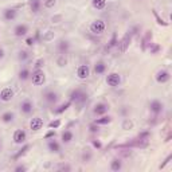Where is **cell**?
<instances>
[{"mask_svg": "<svg viewBox=\"0 0 172 172\" xmlns=\"http://www.w3.org/2000/svg\"><path fill=\"white\" fill-rule=\"evenodd\" d=\"M132 37H133V32L129 31V32H127V34L124 35V38H122L120 42H117V45H119V51L121 54L125 53L127 48L129 47V43H130V40H132Z\"/></svg>", "mask_w": 172, "mask_h": 172, "instance_id": "6da1fadb", "label": "cell"}, {"mask_svg": "<svg viewBox=\"0 0 172 172\" xmlns=\"http://www.w3.org/2000/svg\"><path fill=\"white\" fill-rule=\"evenodd\" d=\"M31 79H32V83L37 85V86H39V85L45 83L46 75H45V73H43V70H40V69H39V70H34Z\"/></svg>", "mask_w": 172, "mask_h": 172, "instance_id": "7a4b0ae2", "label": "cell"}, {"mask_svg": "<svg viewBox=\"0 0 172 172\" xmlns=\"http://www.w3.org/2000/svg\"><path fill=\"white\" fill-rule=\"evenodd\" d=\"M90 31L93 34H97V35H101L102 32L105 31V23L102 20H94L93 23L90 24Z\"/></svg>", "mask_w": 172, "mask_h": 172, "instance_id": "3957f363", "label": "cell"}, {"mask_svg": "<svg viewBox=\"0 0 172 172\" xmlns=\"http://www.w3.org/2000/svg\"><path fill=\"white\" fill-rule=\"evenodd\" d=\"M120 82H121V78H120V75L117 73H110L109 75L106 77V83L109 85V86H112V88L119 86Z\"/></svg>", "mask_w": 172, "mask_h": 172, "instance_id": "277c9868", "label": "cell"}, {"mask_svg": "<svg viewBox=\"0 0 172 172\" xmlns=\"http://www.w3.org/2000/svg\"><path fill=\"white\" fill-rule=\"evenodd\" d=\"M27 138V133L24 132L23 129H16L14 132V141L16 144H23Z\"/></svg>", "mask_w": 172, "mask_h": 172, "instance_id": "5b68a950", "label": "cell"}, {"mask_svg": "<svg viewBox=\"0 0 172 172\" xmlns=\"http://www.w3.org/2000/svg\"><path fill=\"white\" fill-rule=\"evenodd\" d=\"M90 74V69H89L88 65H81L78 69H77V77L79 79H86Z\"/></svg>", "mask_w": 172, "mask_h": 172, "instance_id": "8992f818", "label": "cell"}, {"mask_svg": "<svg viewBox=\"0 0 172 172\" xmlns=\"http://www.w3.org/2000/svg\"><path fill=\"white\" fill-rule=\"evenodd\" d=\"M12 97H14V90H12L11 88H4L3 90L0 91V100L4 102L11 101Z\"/></svg>", "mask_w": 172, "mask_h": 172, "instance_id": "52a82bcc", "label": "cell"}, {"mask_svg": "<svg viewBox=\"0 0 172 172\" xmlns=\"http://www.w3.org/2000/svg\"><path fill=\"white\" fill-rule=\"evenodd\" d=\"M163 108H164L163 102L157 101V100H153V101L149 104V109H151V112L155 113V114H159V113L163 112Z\"/></svg>", "mask_w": 172, "mask_h": 172, "instance_id": "ba28073f", "label": "cell"}, {"mask_svg": "<svg viewBox=\"0 0 172 172\" xmlns=\"http://www.w3.org/2000/svg\"><path fill=\"white\" fill-rule=\"evenodd\" d=\"M169 78H171V75H169V73L167 70H160L156 74V81L159 83H165V82L169 81Z\"/></svg>", "mask_w": 172, "mask_h": 172, "instance_id": "9c48e42d", "label": "cell"}, {"mask_svg": "<svg viewBox=\"0 0 172 172\" xmlns=\"http://www.w3.org/2000/svg\"><path fill=\"white\" fill-rule=\"evenodd\" d=\"M42 127H43V120L40 119V117H34V119L31 120V122H30V128H31L32 130H39V129H42Z\"/></svg>", "mask_w": 172, "mask_h": 172, "instance_id": "30bf717a", "label": "cell"}, {"mask_svg": "<svg viewBox=\"0 0 172 172\" xmlns=\"http://www.w3.org/2000/svg\"><path fill=\"white\" fill-rule=\"evenodd\" d=\"M14 32L16 37H24V35L28 32V26L27 24H18L16 27H15Z\"/></svg>", "mask_w": 172, "mask_h": 172, "instance_id": "8fae6325", "label": "cell"}, {"mask_svg": "<svg viewBox=\"0 0 172 172\" xmlns=\"http://www.w3.org/2000/svg\"><path fill=\"white\" fill-rule=\"evenodd\" d=\"M108 110H109V105L104 104V102H100V104H97L96 106H94V113H96V114H104Z\"/></svg>", "mask_w": 172, "mask_h": 172, "instance_id": "7c38bea8", "label": "cell"}, {"mask_svg": "<svg viewBox=\"0 0 172 172\" xmlns=\"http://www.w3.org/2000/svg\"><path fill=\"white\" fill-rule=\"evenodd\" d=\"M20 109H22V112L24 113V114H30V113L32 112V102L28 101V100L23 101L22 105H20Z\"/></svg>", "mask_w": 172, "mask_h": 172, "instance_id": "4fadbf2b", "label": "cell"}, {"mask_svg": "<svg viewBox=\"0 0 172 172\" xmlns=\"http://www.w3.org/2000/svg\"><path fill=\"white\" fill-rule=\"evenodd\" d=\"M151 40H152V32L147 31L145 32V37L143 38V42H141V48H143V51L147 50V46L151 43Z\"/></svg>", "mask_w": 172, "mask_h": 172, "instance_id": "5bb4252c", "label": "cell"}, {"mask_svg": "<svg viewBox=\"0 0 172 172\" xmlns=\"http://www.w3.org/2000/svg\"><path fill=\"white\" fill-rule=\"evenodd\" d=\"M45 100L48 102V104H54V102L58 101V94L55 91H47L45 94Z\"/></svg>", "mask_w": 172, "mask_h": 172, "instance_id": "9a60e30c", "label": "cell"}, {"mask_svg": "<svg viewBox=\"0 0 172 172\" xmlns=\"http://www.w3.org/2000/svg\"><path fill=\"white\" fill-rule=\"evenodd\" d=\"M83 93H85V91L82 90V89H75V90H73V91H71V94H70V101L71 102H77V101H78V98Z\"/></svg>", "mask_w": 172, "mask_h": 172, "instance_id": "2e32d148", "label": "cell"}, {"mask_svg": "<svg viewBox=\"0 0 172 172\" xmlns=\"http://www.w3.org/2000/svg\"><path fill=\"white\" fill-rule=\"evenodd\" d=\"M121 168H122V163L120 159H113V160L110 161V169H112V171H120Z\"/></svg>", "mask_w": 172, "mask_h": 172, "instance_id": "e0dca14e", "label": "cell"}, {"mask_svg": "<svg viewBox=\"0 0 172 172\" xmlns=\"http://www.w3.org/2000/svg\"><path fill=\"white\" fill-rule=\"evenodd\" d=\"M4 18H6L7 20H14L15 18H16V10L7 8L6 11H4Z\"/></svg>", "mask_w": 172, "mask_h": 172, "instance_id": "ac0fdd59", "label": "cell"}, {"mask_svg": "<svg viewBox=\"0 0 172 172\" xmlns=\"http://www.w3.org/2000/svg\"><path fill=\"white\" fill-rule=\"evenodd\" d=\"M48 149H50L51 152H54V153H58L61 151V147H59V144H58L55 140H50V141H48Z\"/></svg>", "mask_w": 172, "mask_h": 172, "instance_id": "d6986e66", "label": "cell"}, {"mask_svg": "<svg viewBox=\"0 0 172 172\" xmlns=\"http://www.w3.org/2000/svg\"><path fill=\"white\" fill-rule=\"evenodd\" d=\"M58 48H59V51L62 54H65V53H67V50L70 48V43H69L67 40H61L59 45H58Z\"/></svg>", "mask_w": 172, "mask_h": 172, "instance_id": "ffe728a7", "label": "cell"}, {"mask_svg": "<svg viewBox=\"0 0 172 172\" xmlns=\"http://www.w3.org/2000/svg\"><path fill=\"white\" fill-rule=\"evenodd\" d=\"M106 70V65L104 62H97L96 66H94V73L96 74H102Z\"/></svg>", "mask_w": 172, "mask_h": 172, "instance_id": "44dd1931", "label": "cell"}, {"mask_svg": "<svg viewBox=\"0 0 172 172\" xmlns=\"http://www.w3.org/2000/svg\"><path fill=\"white\" fill-rule=\"evenodd\" d=\"M91 4L97 10H104L106 6V0H91Z\"/></svg>", "mask_w": 172, "mask_h": 172, "instance_id": "7402d4cb", "label": "cell"}, {"mask_svg": "<svg viewBox=\"0 0 172 172\" xmlns=\"http://www.w3.org/2000/svg\"><path fill=\"white\" fill-rule=\"evenodd\" d=\"M30 7H31V11L34 14L39 12V8H40V0H31L30 1Z\"/></svg>", "mask_w": 172, "mask_h": 172, "instance_id": "603a6c76", "label": "cell"}, {"mask_svg": "<svg viewBox=\"0 0 172 172\" xmlns=\"http://www.w3.org/2000/svg\"><path fill=\"white\" fill-rule=\"evenodd\" d=\"M110 121H112V117L104 116V117H101V119H97L96 121H94V124H97V125H106V124H109Z\"/></svg>", "mask_w": 172, "mask_h": 172, "instance_id": "cb8c5ba5", "label": "cell"}, {"mask_svg": "<svg viewBox=\"0 0 172 172\" xmlns=\"http://www.w3.org/2000/svg\"><path fill=\"white\" fill-rule=\"evenodd\" d=\"M71 140H73V133L70 130H65L62 133V141L63 143H70Z\"/></svg>", "mask_w": 172, "mask_h": 172, "instance_id": "d4e9b609", "label": "cell"}, {"mask_svg": "<svg viewBox=\"0 0 172 172\" xmlns=\"http://www.w3.org/2000/svg\"><path fill=\"white\" fill-rule=\"evenodd\" d=\"M70 105H71V101H70V100H69L67 102H65V104H62L59 108H56V109L54 110V112H55V113H58V114H59V113H63L66 109H67V108H70Z\"/></svg>", "mask_w": 172, "mask_h": 172, "instance_id": "484cf974", "label": "cell"}, {"mask_svg": "<svg viewBox=\"0 0 172 172\" xmlns=\"http://www.w3.org/2000/svg\"><path fill=\"white\" fill-rule=\"evenodd\" d=\"M66 63H67V59H66L65 54H61V55L56 58V65L59 66V67H63V66H66Z\"/></svg>", "mask_w": 172, "mask_h": 172, "instance_id": "4316f807", "label": "cell"}, {"mask_svg": "<svg viewBox=\"0 0 172 172\" xmlns=\"http://www.w3.org/2000/svg\"><path fill=\"white\" fill-rule=\"evenodd\" d=\"M14 117H15V114L12 112H6L3 116H1V120H3L4 122H11L12 120H14Z\"/></svg>", "mask_w": 172, "mask_h": 172, "instance_id": "83f0119b", "label": "cell"}, {"mask_svg": "<svg viewBox=\"0 0 172 172\" xmlns=\"http://www.w3.org/2000/svg\"><path fill=\"white\" fill-rule=\"evenodd\" d=\"M148 46H149V51H151V54H157L159 51L161 50V47H160L159 45H156V43H152V42H151Z\"/></svg>", "mask_w": 172, "mask_h": 172, "instance_id": "f1b7e54d", "label": "cell"}, {"mask_svg": "<svg viewBox=\"0 0 172 172\" xmlns=\"http://www.w3.org/2000/svg\"><path fill=\"white\" fill-rule=\"evenodd\" d=\"M132 128H133V122L130 121L129 119H125L124 122H122V129H124V130H129V129H132Z\"/></svg>", "mask_w": 172, "mask_h": 172, "instance_id": "f546056e", "label": "cell"}, {"mask_svg": "<svg viewBox=\"0 0 172 172\" xmlns=\"http://www.w3.org/2000/svg\"><path fill=\"white\" fill-rule=\"evenodd\" d=\"M152 14H153V16L156 18V20H157V23H159V24H160V26H164V27H167V26H168V23H167V22H164V20L161 19L160 16H159V14L155 11V10H152Z\"/></svg>", "mask_w": 172, "mask_h": 172, "instance_id": "4dcf8cb0", "label": "cell"}, {"mask_svg": "<svg viewBox=\"0 0 172 172\" xmlns=\"http://www.w3.org/2000/svg\"><path fill=\"white\" fill-rule=\"evenodd\" d=\"M28 75H30V71H28V69H23V70H20V73H19V78L20 79H27L28 78Z\"/></svg>", "mask_w": 172, "mask_h": 172, "instance_id": "1f68e13d", "label": "cell"}, {"mask_svg": "<svg viewBox=\"0 0 172 172\" xmlns=\"http://www.w3.org/2000/svg\"><path fill=\"white\" fill-rule=\"evenodd\" d=\"M90 159H91V152L89 149H86L83 152V155H82V160H83L85 163H88V161H90Z\"/></svg>", "mask_w": 172, "mask_h": 172, "instance_id": "d6a6232c", "label": "cell"}, {"mask_svg": "<svg viewBox=\"0 0 172 172\" xmlns=\"http://www.w3.org/2000/svg\"><path fill=\"white\" fill-rule=\"evenodd\" d=\"M28 149H30V145H24V147H23V148H22V149H20V151H19V152H18V153H16V155H15V159H19V157H20V156H22V155H24V153H26V152H27V151H28Z\"/></svg>", "mask_w": 172, "mask_h": 172, "instance_id": "836d02e7", "label": "cell"}, {"mask_svg": "<svg viewBox=\"0 0 172 172\" xmlns=\"http://www.w3.org/2000/svg\"><path fill=\"white\" fill-rule=\"evenodd\" d=\"M61 127V121L59 120H54V121H51L50 124H48V128L50 129H56V128Z\"/></svg>", "mask_w": 172, "mask_h": 172, "instance_id": "e575fe53", "label": "cell"}, {"mask_svg": "<svg viewBox=\"0 0 172 172\" xmlns=\"http://www.w3.org/2000/svg\"><path fill=\"white\" fill-rule=\"evenodd\" d=\"M116 45H117V34L114 32V34H113V37H112V39H110V42H109V46H108V48L114 47Z\"/></svg>", "mask_w": 172, "mask_h": 172, "instance_id": "d590c367", "label": "cell"}, {"mask_svg": "<svg viewBox=\"0 0 172 172\" xmlns=\"http://www.w3.org/2000/svg\"><path fill=\"white\" fill-rule=\"evenodd\" d=\"M55 0H45V7L46 8H53L54 6H55Z\"/></svg>", "mask_w": 172, "mask_h": 172, "instance_id": "8d00e7d4", "label": "cell"}, {"mask_svg": "<svg viewBox=\"0 0 172 172\" xmlns=\"http://www.w3.org/2000/svg\"><path fill=\"white\" fill-rule=\"evenodd\" d=\"M43 63H45V61H43V59H38L37 62H35V65H34V70H39V69L43 66Z\"/></svg>", "mask_w": 172, "mask_h": 172, "instance_id": "74e56055", "label": "cell"}, {"mask_svg": "<svg viewBox=\"0 0 172 172\" xmlns=\"http://www.w3.org/2000/svg\"><path fill=\"white\" fill-rule=\"evenodd\" d=\"M28 58V53L27 51H20L19 53V59L20 61H24V59H27Z\"/></svg>", "mask_w": 172, "mask_h": 172, "instance_id": "f35d334b", "label": "cell"}, {"mask_svg": "<svg viewBox=\"0 0 172 172\" xmlns=\"http://www.w3.org/2000/svg\"><path fill=\"white\" fill-rule=\"evenodd\" d=\"M54 38V34L51 31H48L46 35H43V40H51Z\"/></svg>", "mask_w": 172, "mask_h": 172, "instance_id": "ab89813d", "label": "cell"}, {"mask_svg": "<svg viewBox=\"0 0 172 172\" xmlns=\"http://www.w3.org/2000/svg\"><path fill=\"white\" fill-rule=\"evenodd\" d=\"M151 133L149 132H143L138 135V138H143V140H148V137H149Z\"/></svg>", "mask_w": 172, "mask_h": 172, "instance_id": "60d3db41", "label": "cell"}, {"mask_svg": "<svg viewBox=\"0 0 172 172\" xmlns=\"http://www.w3.org/2000/svg\"><path fill=\"white\" fill-rule=\"evenodd\" d=\"M171 159H172V155H168V157H167L165 160H164V163H163V164H161V165H160V168H164V167H165L167 164H168L169 161H171Z\"/></svg>", "mask_w": 172, "mask_h": 172, "instance_id": "b9f144b4", "label": "cell"}, {"mask_svg": "<svg viewBox=\"0 0 172 172\" xmlns=\"http://www.w3.org/2000/svg\"><path fill=\"white\" fill-rule=\"evenodd\" d=\"M50 137H55V130H50V132H47L46 133V136H45V138H50Z\"/></svg>", "mask_w": 172, "mask_h": 172, "instance_id": "7bdbcfd3", "label": "cell"}, {"mask_svg": "<svg viewBox=\"0 0 172 172\" xmlns=\"http://www.w3.org/2000/svg\"><path fill=\"white\" fill-rule=\"evenodd\" d=\"M90 132H98V125L97 124H93V125H90Z\"/></svg>", "mask_w": 172, "mask_h": 172, "instance_id": "ee69618b", "label": "cell"}, {"mask_svg": "<svg viewBox=\"0 0 172 172\" xmlns=\"http://www.w3.org/2000/svg\"><path fill=\"white\" fill-rule=\"evenodd\" d=\"M93 145L97 148V149H100V148L102 147V144H101V143H100V141H97V140H93Z\"/></svg>", "mask_w": 172, "mask_h": 172, "instance_id": "f6af8a7d", "label": "cell"}, {"mask_svg": "<svg viewBox=\"0 0 172 172\" xmlns=\"http://www.w3.org/2000/svg\"><path fill=\"white\" fill-rule=\"evenodd\" d=\"M26 167L24 165H19V167H16V168H15V172H20V171H26Z\"/></svg>", "mask_w": 172, "mask_h": 172, "instance_id": "bcb514c9", "label": "cell"}, {"mask_svg": "<svg viewBox=\"0 0 172 172\" xmlns=\"http://www.w3.org/2000/svg\"><path fill=\"white\" fill-rule=\"evenodd\" d=\"M26 43H27L28 46L34 45V38H27V40H26Z\"/></svg>", "mask_w": 172, "mask_h": 172, "instance_id": "7dc6e473", "label": "cell"}, {"mask_svg": "<svg viewBox=\"0 0 172 172\" xmlns=\"http://www.w3.org/2000/svg\"><path fill=\"white\" fill-rule=\"evenodd\" d=\"M3 56H4V50L3 48H0V59H1Z\"/></svg>", "mask_w": 172, "mask_h": 172, "instance_id": "c3c4849f", "label": "cell"}, {"mask_svg": "<svg viewBox=\"0 0 172 172\" xmlns=\"http://www.w3.org/2000/svg\"><path fill=\"white\" fill-rule=\"evenodd\" d=\"M0 149H1V143H0Z\"/></svg>", "mask_w": 172, "mask_h": 172, "instance_id": "681fc988", "label": "cell"}]
</instances>
